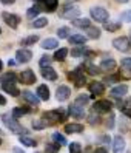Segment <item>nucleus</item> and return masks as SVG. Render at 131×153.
I'll use <instances>...</instances> for the list:
<instances>
[{
  "label": "nucleus",
  "instance_id": "6e6d98bb",
  "mask_svg": "<svg viewBox=\"0 0 131 153\" xmlns=\"http://www.w3.org/2000/svg\"><path fill=\"white\" fill-rule=\"evenodd\" d=\"M13 152H14V153H25V152H23V150H20L19 147H14V149H13Z\"/></svg>",
  "mask_w": 131,
  "mask_h": 153
},
{
  "label": "nucleus",
  "instance_id": "a19ab883",
  "mask_svg": "<svg viewBox=\"0 0 131 153\" xmlns=\"http://www.w3.org/2000/svg\"><path fill=\"white\" fill-rule=\"evenodd\" d=\"M86 54V51H85V48H74V50H71V56L73 57H80V56H85Z\"/></svg>",
  "mask_w": 131,
  "mask_h": 153
},
{
  "label": "nucleus",
  "instance_id": "79ce46f5",
  "mask_svg": "<svg viewBox=\"0 0 131 153\" xmlns=\"http://www.w3.org/2000/svg\"><path fill=\"white\" fill-rule=\"evenodd\" d=\"M82 152V146L79 142H71L69 146V153H80Z\"/></svg>",
  "mask_w": 131,
  "mask_h": 153
},
{
  "label": "nucleus",
  "instance_id": "7ed1b4c3",
  "mask_svg": "<svg viewBox=\"0 0 131 153\" xmlns=\"http://www.w3.org/2000/svg\"><path fill=\"white\" fill-rule=\"evenodd\" d=\"M65 118H66V116L62 114L60 111H57V110L45 111V113L42 114V119L45 121L46 125H54V124H57V122H60V121H63Z\"/></svg>",
  "mask_w": 131,
  "mask_h": 153
},
{
  "label": "nucleus",
  "instance_id": "9d476101",
  "mask_svg": "<svg viewBox=\"0 0 131 153\" xmlns=\"http://www.w3.org/2000/svg\"><path fill=\"white\" fill-rule=\"evenodd\" d=\"M88 88H90V91H91V97H96V96L105 93V85H103L102 82H97V80L91 82V84L88 85Z\"/></svg>",
  "mask_w": 131,
  "mask_h": 153
},
{
  "label": "nucleus",
  "instance_id": "0eeeda50",
  "mask_svg": "<svg viewBox=\"0 0 131 153\" xmlns=\"http://www.w3.org/2000/svg\"><path fill=\"white\" fill-rule=\"evenodd\" d=\"M2 19L13 30H15L17 26H19V23H20V17L15 16V14H11V13H2Z\"/></svg>",
  "mask_w": 131,
  "mask_h": 153
},
{
  "label": "nucleus",
  "instance_id": "052dcab7",
  "mask_svg": "<svg viewBox=\"0 0 131 153\" xmlns=\"http://www.w3.org/2000/svg\"><path fill=\"white\" fill-rule=\"evenodd\" d=\"M0 144H2V139H0Z\"/></svg>",
  "mask_w": 131,
  "mask_h": 153
},
{
  "label": "nucleus",
  "instance_id": "5fc2aeb1",
  "mask_svg": "<svg viewBox=\"0 0 131 153\" xmlns=\"http://www.w3.org/2000/svg\"><path fill=\"white\" fill-rule=\"evenodd\" d=\"M6 104V99L2 96V94H0V105H5Z\"/></svg>",
  "mask_w": 131,
  "mask_h": 153
},
{
  "label": "nucleus",
  "instance_id": "9b49d317",
  "mask_svg": "<svg viewBox=\"0 0 131 153\" xmlns=\"http://www.w3.org/2000/svg\"><path fill=\"white\" fill-rule=\"evenodd\" d=\"M32 57V53L29 50H19L15 53V60L19 62V64H26V62H29Z\"/></svg>",
  "mask_w": 131,
  "mask_h": 153
},
{
  "label": "nucleus",
  "instance_id": "6ab92c4d",
  "mask_svg": "<svg viewBox=\"0 0 131 153\" xmlns=\"http://www.w3.org/2000/svg\"><path fill=\"white\" fill-rule=\"evenodd\" d=\"M119 110L124 113V114H127L128 118H131V97H128V99H125L124 102H119Z\"/></svg>",
  "mask_w": 131,
  "mask_h": 153
},
{
  "label": "nucleus",
  "instance_id": "a878e982",
  "mask_svg": "<svg viewBox=\"0 0 131 153\" xmlns=\"http://www.w3.org/2000/svg\"><path fill=\"white\" fill-rule=\"evenodd\" d=\"M82 130H83V127L80 124H66L65 125V131L69 133V134L71 133H80Z\"/></svg>",
  "mask_w": 131,
  "mask_h": 153
},
{
  "label": "nucleus",
  "instance_id": "864d4df0",
  "mask_svg": "<svg viewBox=\"0 0 131 153\" xmlns=\"http://www.w3.org/2000/svg\"><path fill=\"white\" fill-rule=\"evenodd\" d=\"M0 2H2L3 5H13V3L15 2V0H0Z\"/></svg>",
  "mask_w": 131,
  "mask_h": 153
},
{
  "label": "nucleus",
  "instance_id": "ddd939ff",
  "mask_svg": "<svg viewBox=\"0 0 131 153\" xmlns=\"http://www.w3.org/2000/svg\"><path fill=\"white\" fill-rule=\"evenodd\" d=\"M69 114H71L73 118L82 119V118H85V107H80V105H77V104L69 105Z\"/></svg>",
  "mask_w": 131,
  "mask_h": 153
},
{
  "label": "nucleus",
  "instance_id": "ea45409f",
  "mask_svg": "<svg viewBox=\"0 0 131 153\" xmlns=\"http://www.w3.org/2000/svg\"><path fill=\"white\" fill-rule=\"evenodd\" d=\"M20 142L23 146H28V147H36V141L28 138V136H20Z\"/></svg>",
  "mask_w": 131,
  "mask_h": 153
},
{
  "label": "nucleus",
  "instance_id": "13d9d810",
  "mask_svg": "<svg viewBox=\"0 0 131 153\" xmlns=\"http://www.w3.org/2000/svg\"><path fill=\"white\" fill-rule=\"evenodd\" d=\"M2 68H3V62L0 60V71H2Z\"/></svg>",
  "mask_w": 131,
  "mask_h": 153
},
{
  "label": "nucleus",
  "instance_id": "c9c22d12",
  "mask_svg": "<svg viewBox=\"0 0 131 153\" xmlns=\"http://www.w3.org/2000/svg\"><path fill=\"white\" fill-rule=\"evenodd\" d=\"M45 127H46V124H45V121H43L42 118L32 121V128H34V130H43Z\"/></svg>",
  "mask_w": 131,
  "mask_h": 153
},
{
  "label": "nucleus",
  "instance_id": "aec40b11",
  "mask_svg": "<svg viewBox=\"0 0 131 153\" xmlns=\"http://www.w3.org/2000/svg\"><path fill=\"white\" fill-rule=\"evenodd\" d=\"M40 47L43 50H54V48L59 47V40L57 39H52V37H46L45 40L40 43Z\"/></svg>",
  "mask_w": 131,
  "mask_h": 153
},
{
  "label": "nucleus",
  "instance_id": "c03bdc74",
  "mask_svg": "<svg viewBox=\"0 0 131 153\" xmlns=\"http://www.w3.org/2000/svg\"><path fill=\"white\" fill-rule=\"evenodd\" d=\"M74 104L80 105V107H85L86 104H88V96H79V97L76 99V102H74Z\"/></svg>",
  "mask_w": 131,
  "mask_h": 153
},
{
  "label": "nucleus",
  "instance_id": "de8ad7c7",
  "mask_svg": "<svg viewBox=\"0 0 131 153\" xmlns=\"http://www.w3.org/2000/svg\"><path fill=\"white\" fill-rule=\"evenodd\" d=\"M120 19H122V22H131V10L122 13L120 14Z\"/></svg>",
  "mask_w": 131,
  "mask_h": 153
},
{
  "label": "nucleus",
  "instance_id": "7c9ffc66",
  "mask_svg": "<svg viewBox=\"0 0 131 153\" xmlns=\"http://www.w3.org/2000/svg\"><path fill=\"white\" fill-rule=\"evenodd\" d=\"M40 11H42V10L36 5V6H32V8H29V10L26 11V17H28V19H36V17L39 16V13H40Z\"/></svg>",
  "mask_w": 131,
  "mask_h": 153
},
{
  "label": "nucleus",
  "instance_id": "cd10ccee",
  "mask_svg": "<svg viewBox=\"0 0 131 153\" xmlns=\"http://www.w3.org/2000/svg\"><path fill=\"white\" fill-rule=\"evenodd\" d=\"M86 37H90V39H99L100 37V30L96 28V26H90V28H86Z\"/></svg>",
  "mask_w": 131,
  "mask_h": 153
},
{
  "label": "nucleus",
  "instance_id": "603ef678",
  "mask_svg": "<svg viewBox=\"0 0 131 153\" xmlns=\"http://www.w3.org/2000/svg\"><path fill=\"white\" fill-rule=\"evenodd\" d=\"M94 153H108V152H107V149L99 147V149H96V150H94Z\"/></svg>",
  "mask_w": 131,
  "mask_h": 153
},
{
  "label": "nucleus",
  "instance_id": "c756f323",
  "mask_svg": "<svg viewBox=\"0 0 131 153\" xmlns=\"http://www.w3.org/2000/svg\"><path fill=\"white\" fill-rule=\"evenodd\" d=\"M66 56H68V48H60V50H57V51H56L54 59H56V60H59V62H62V60H65V59H66Z\"/></svg>",
  "mask_w": 131,
  "mask_h": 153
},
{
  "label": "nucleus",
  "instance_id": "f704fd0d",
  "mask_svg": "<svg viewBox=\"0 0 131 153\" xmlns=\"http://www.w3.org/2000/svg\"><path fill=\"white\" fill-rule=\"evenodd\" d=\"M120 28V22H107L105 23V30L113 33V31H117Z\"/></svg>",
  "mask_w": 131,
  "mask_h": 153
},
{
  "label": "nucleus",
  "instance_id": "2f4dec72",
  "mask_svg": "<svg viewBox=\"0 0 131 153\" xmlns=\"http://www.w3.org/2000/svg\"><path fill=\"white\" fill-rule=\"evenodd\" d=\"M25 113H29V108H20V107H17V108L13 110L11 114H13V118H14V119H19V118H22Z\"/></svg>",
  "mask_w": 131,
  "mask_h": 153
},
{
  "label": "nucleus",
  "instance_id": "4d7b16f0",
  "mask_svg": "<svg viewBox=\"0 0 131 153\" xmlns=\"http://www.w3.org/2000/svg\"><path fill=\"white\" fill-rule=\"evenodd\" d=\"M116 2H119V3H127L128 0H116Z\"/></svg>",
  "mask_w": 131,
  "mask_h": 153
},
{
  "label": "nucleus",
  "instance_id": "20e7f679",
  "mask_svg": "<svg viewBox=\"0 0 131 153\" xmlns=\"http://www.w3.org/2000/svg\"><path fill=\"white\" fill-rule=\"evenodd\" d=\"M83 68H85L83 65H82V67H77L74 71H71V73L68 74L69 79H73V80H74V85H76L77 88L83 87L85 82H86V79H85V76H83Z\"/></svg>",
  "mask_w": 131,
  "mask_h": 153
},
{
  "label": "nucleus",
  "instance_id": "58836bf2",
  "mask_svg": "<svg viewBox=\"0 0 131 153\" xmlns=\"http://www.w3.org/2000/svg\"><path fill=\"white\" fill-rule=\"evenodd\" d=\"M88 122H90L91 125H96V124H99V122H100V118H99V113H96V111L90 113V116H88Z\"/></svg>",
  "mask_w": 131,
  "mask_h": 153
},
{
  "label": "nucleus",
  "instance_id": "bf43d9fd",
  "mask_svg": "<svg viewBox=\"0 0 131 153\" xmlns=\"http://www.w3.org/2000/svg\"><path fill=\"white\" fill-rule=\"evenodd\" d=\"M69 2H77V0H69Z\"/></svg>",
  "mask_w": 131,
  "mask_h": 153
},
{
  "label": "nucleus",
  "instance_id": "6e6552de",
  "mask_svg": "<svg viewBox=\"0 0 131 153\" xmlns=\"http://www.w3.org/2000/svg\"><path fill=\"white\" fill-rule=\"evenodd\" d=\"M36 2L40 10H45L48 13L56 11V8L59 6V0H36Z\"/></svg>",
  "mask_w": 131,
  "mask_h": 153
},
{
  "label": "nucleus",
  "instance_id": "09e8293b",
  "mask_svg": "<svg viewBox=\"0 0 131 153\" xmlns=\"http://www.w3.org/2000/svg\"><path fill=\"white\" fill-rule=\"evenodd\" d=\"M120 65L125 67V68H130L131 70V57H124L120 60Z\"/></svg>",
  "mask_w": 131,
  "mask_h": 153
},
{
  "label": "nucleus",
  "instance_id": "f257e3e1",
  "mask_svg": "<svg viewBox=\"0 0 131 153\" xmlns=\"http://www.w3.org/2000/svg\"><path fill=\"white\" fill-rule=\"evenodd\" d=\"M90 14H91V19L96 20V22H99V23H103L105 25L107 22H110L108 20L110 19V14L102 6H93L91 10H90Z\"/></svg>",
  "mask_w": 131,
  "mask_h": 153
},
{
  "label": "nucleus",
  "instance_id": "f3484780",
  "mask_svg": "<svg viewBox=\"0 0 131 153\" xmlns=\"http://www.w3.org/2000/svg\"><path fill=\"white\" fill-rule=\"evenodd\" d=\"M100 71H107V73H111L116 68V60L114 59H103L100 62Z\"/></svg>",
  "mask_w": 131,
  "mask_h": 153
},
{
  "label": "nucleus",
  "instance_id": "a18cd8bd",
  "mask_svg": "<svg viewBox=\"0 0 131 153\" xmlns=\"http://www.w3.org/2000/svg\"><path fill=\"white\" fill-rule=\"evenodd\" d=\"M51 57L49 56H43L42 59H40V62H39V64H40V67L42 68H45V67H49V64H51Z\"/></svg>",
  "mask_w": 131,
  "mask_h": 153
},
{
  "label": "nucleus",
  "instance_id": "dca6fc26",
  "mask_svg": "<svg viewBox=\"0 0 131 153\" xmlns=\"http://www.w3.org/2000/svg\"><path fill=\"white\" fill-rule=\"evenodd\" d=\"M93 110L96 113H108L111 110V104L108 101H97L93 105Z\"/></svg>",
  "mask_w": 131,
  "mask_h": 153
},
{
  "label": "nucleus",
  "instance_id": "72a5a7b5",
  "mask_svg": "<svg viewBox=\"0 0 131 153\" xmlns=\"http://www.w3.org/2000/svg\"><path fill=\"white\" fill-rule=\"evenodd\" d=\"M46 23H48L46 17H37V19L32 22V26L34 28H43V26H46Z\"/></svg>",
  "mask_w": 131,
  "mask_h": 153
},
{
  "label": "nucleus",
  "instance_id": "680f3d73",
  "mask_svg": "<svg viewBox=\"0 0 131 153\" xmlns=\"http://www.w3.org/2000/svg\"><path fill=\"white\" fill-rule=\"evenodd\" d=\"M0 33H2V30H0Z\"/></svg>",
  "mask_w": 131,
  "mask_h": 153
},
{
  "label": "nucleus",
  "instance_id": "a211bd4d",
  "mask_svg": "<svg viewBox=\"0 0 131 153\" xmlns=\"http://www.w3.org/2000/svg\"><path fill=\"white\" fill-rule=\"evenodd\" d=\"M125 150V139L120 136H116L114 138V141H113V152L114 153H122Z\"/></svg>",
  "mask_w": 131,
  "mask_h": 153
},
{
  "label": "nucleus",
  "instance_id": "1a4fd4ad",
  "mask_svg": "<svg viewBox=\"0 0 131 153\" xmlns=\"http://www.w3.org/2000/svg\"><path fill=\"white\" fill-rule=\"evenodd\" d=\"M127 91H128V87L125 85V84H119V85H116L114 88L110 91V96L111 97H114V99H122L125 94H127Z\"/></svg>",
  "mask_w": 131,
  "mask_h": 153
},
{
  "label": "nucleus",
  "instance_id": "4be33fe9",
  "mask_svg": "<svg viewBox=\"0 0 131 153\" xmlns=\"http://www.w3.org/2000/svg\"><path fill=\"white\" fill-rule=\"evenodd\" d=\"M2 88H3V91L10 93L13 97H15V96L20 94V90L15 87V84H2Z\"/></svg>",
  "mask_w": 131,
  "mask_h": 153
},
{
  "label": "nucleus",
  "instance_id": "49530a36",
  "mask_svg": "<svg viewBox=\"0 0 131 153\" xmlns=\"http://www.w3.org/2000/svg\"><path fill=\"white\" fill-rule=\"evenodd\" d=\"M120 76L124 77V79H131V70L122 67V68H120Z\"/></svg>",
  "mask_w": 131,
  "mask_h": 153
},
{
  "label": "nucleus",
  "instance_id": "412c9836",
  "mask_svg": "<svg viewBox=\"0 0 131 153\" xmlns=\"http://www.w3.org/2000/svg\"><path fill=\"white\" fill-rule=\"evenodd\" d=\"M42 76L45 77L46 80H56L57 79V73L54 71V68H51V67L42 68Z\"/></svg>",
  "mask_w": 131,
  "mask_h": 153
},
{
  "label": "nucleus",
  "instance_id": "473e14b6",
  "mask_svg": "<svg viewBox=\"0 0 131 153\" xmlns=\"http://www.w3.org/2000/svg\"><path fill=\"white\" fill-rule=\"evenodd\" d=\"M52 141H54L56 144H59V146H65V144H66V139H65V136H63V134H60V133H52Z\"/></svg>",
  "mask_w": 131,
  "mask_h": 153
},
{
  "label": "nucleus",
  "instance_id": "3c124183",
  "mask_svg": "<svg viewBox=\"0 0 131 153\" xmlns=\"http://www.w3.org/2000/svg\"><path fill=\"white\" fill-rule=\"evenodd\" d=\"M117 79H119L117 76H108V77H107V79H105V80H107V82H108V84H114V82H116V80H117Z\"/></svg>",
  "mask_w": 131,
  "mask_h": 153
},
{
  "label": "nucleus",
  "instance_id": "423d86ee",
  "mask_svg": "<svg viewBox=\"0 0 131 153\" xmlns=\"http://www.w3.org/2000/svg\"><path fill=\"white\" fill-rule=\"evenodd\" d=\"M113 47H114L116 50H119V51H122V53H127L131 48V40L128 37H124V36H122V37H117V39L113 40Z\"/></svg>",
  "mask_w": 131,
  "mask_h": 153
},
{
  "label": "nucleus",
  "instance_id": "37998d69",
  "mask_svg": "<svg viewBox=\"0 0 131 153\" xmlns=\"http://www.w3.org/2000/svg\"><path fill=\"white\" fill-rule=\"evenodd\" d=\"M86 71H88L90 74H99L100 73V68H97V67H94L93 64H86Z\"/></svg>",
  "mask_w": 131,
  "mask_h": 153
},
{
  "label": "nucleus",
  "instance_id": "b1692460",
  "mask_svg": "<svg viewBox=\"0 0 131 153\" xmlns=\"http://www.w3.org/2000/svg\"><path fill=\"white\" fill-rule=\"evenodd\" d=\"M71 23L77 28H90V19H86V17H77Z\"/></svg>",
  "mask_w": 131,
  "mask_h": 153
},
{
  "label": "nucleus",
  "instance_id": "2eb2a0df",
  "mask_svg": "<svg viewBox=\"0 0 131 153\" xmlns=\"http://www.w3.org/2000/svg\"><path fill=\"white\" fill-rule=\"evenodd\" d=\"M20 80L23 84H26V85H31V84L36 82V74H34L32 70H25V71H22V74H20Z\"/></svg>",
  "mask_w": 131,
  "mask_h": 153
},
{
  "label": "nucleus",
  "instance_id": "393cba45",
  "mask_svg": "<svg viewBox=\"0 0 131 153\" xmlns=\"http://www.w3.org/2000/svg\"><path fill=\"white\" fill-rule=\"evenodd\" d=\"M37 96L42 99V101H48V99H49V88L46 85H39Z\"/></svg>",
  "mask_w": 131,
  "mask_h": 153
},
{
  "label": "nucleus",
  "instance_id": "bb28decb",
  "mask_svg": "<svg viewBox=\"0 0 131 153\" xmlns=\"http://www.w3.org/2000/svg\"><path fill=\"white\" fill-rule=\"evenodd\" d=\"M36 42H39V36L37 34H32V36H28V37L22 39V47H29V45H34Z\"/></svg>",
  "mask_w": 131,
  "mask_h": 153
},
{
  "label": "nucleus",
  "instance_id": "c85d7f7f",
  "mask_svg": "<svg viewBox=\"0 0 131 153\" xmlns=\"http://www.w3.org/2000/svg\"><path fill=\"white\" fill-rule=\"evenodd\" d=\"M0 80H2V84H15L17 82V76L14 73H6V74L2 76Z\"/></svg>",
  "mask_w": 131,
  "mask_h": 153
},
{
  "label": "nucleus",
  "instance_id": "4c0bfd02",
  "mask_svg": "<svg viewBox=\"0 0 131 153\" xmlns=\"http://www.w3.org/2000/svg\"><path fill=\"white\" fill-rule=\"evenodd\" d=\"M60 147H62V146H59V144L52 142V144H48V146L45 147V152H46V153H57Z\"/></svg>",
  "mask_w": 131,
  "mask_h": 153
},
{
  "label": "nucleus",
  "instance_id": "39448f33",
  "mask_svg": "<svg viewBox=\"0 0 131 153\" xmlns=\"http://www.w3.org/2000/svg\"><path fill=\"white\" fill-rule=\"evenodd\" d=\"M60 16L63 17V19H77V17H80V10H79L77 6H73V5H63L62 6V11H60Z\"/></svg>",
  "mask_w": 131,
  "mask_h": 153
},
{
  "label": "nucleus",
  "instance_id": "f03ea898",
  "mask_svg": "<svg viewBox=\"0 0 131 153\" xmlns=\"http://www.w3.org/2000/svg\"><path fill=\"white\" fill-rule=\"evenodd\" d=\"M2 121H3V124H5L13 133H17V134H20V136H22V133H25V128L13 118V114L10 116L8 113H5V114L2 116Z\"/></svg>",
  "mask_w": 131,
  "mask_h": 153
},
{
  "label": "nucleus",
  "instance_id": "5701e85b",
  "mask_svg": "<svg viewBox=\"0 0 131 153\" xmlns=\"http://www.w3.org/2000/svg\"><path fill=\"white\" fill-rule=\"evenodd\" d=\"M86 36H82V34H73V36H69L68 37V40H69V43H73V45H83V43H86Z\"/></svg>",
  "mask_w": 131,
  "mask_h": 153
},
{
  "label": "nucleus",
  "instance_id": "8fccbe9b",
  "mask_svg": "<svg viewBox=\"0 0 131 153\" xmlns=\"http://www.w3.org/2000/svg\"><path fill=\"white\" fill-rule=\"evenodd\" d=\"M107 127L111 130L113 127H114V114H110L108 116V121H107Z\"/></svg>",
  "mask_w": 131,
  "mask_h": 153
},
{
  "label": "nucleus",
  "instance_id": "e433bc0d",
  "mask_svg": "<svg viewBox=\"0 0 131 153\" xmlns=\"http://www.w3.org/2000/svg\"><path fill=\"white\" fill-rule=\"evenodd\" d=\"M68 33H69L68 26H60V28L57 30V36H59V39H66V37H69Z\"/></svg>",
  "mask_w": 131,
  "mask_h": 153
},
{
  "label": "nucleus",
  "instance_id": "f8f14e48",
  "mask_svg": "<svg viewBox=\"0 0 131 153\" xmlns=\"http://www.w3.org/2000/svg\"><path fill=\"white\" fill-rule=\"evenodd\" d=\"M69 94H71V90H69V87H66V85H60L57 88V91H56V97H57L59 102L66 101V99L69 97Z\"/></svg>",
  "mask_w": 131,
  "mask_h": 153
},
{
  "label": "nucleus",
  "instance_id": "4468645a",
  "mask_svg": "<svg viewBox=\"0 0 131 153\" xmlns=\"http://www.w3.org/2000/svg\"><path fill=\"white\" fill-rule=\"evenodd\" d=\"M22 97L25 99L28 104H31L32 107H36V105H39V102H40V97L37 96V94H34V93H31V91H28V90H25V91H22Z\"/></svg>",
  "mask_w": 131,
  "mask_h": 153
}]
</instances>
